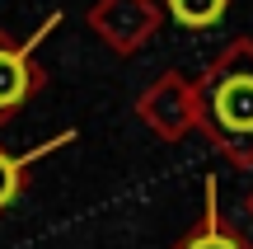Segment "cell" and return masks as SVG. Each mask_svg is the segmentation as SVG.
<instances>
[{"label":"cell","instance_id":"1","mask_svg":"<svg viewBox=\"0 0 253 249\" xmlns=\"http://www.w3.org/2000/svg\"><path fill=\"white\" fill-rule=\"evenodd\" d=\"M197 85V132L235 169H253V38L216 52Z\"/></svg>","mask_w":253,"mask_h":249},{"label":"cell","instance_id":"2","mask_svg":"<svg viewBox=\"0 0 253 249\" xmlns=\"http://www.w3.org/2000/svg\"><path fill=\"white\" fill-rule=\"evenodd\" d=\"M141 118L160 141H183L188 132H197V85L183 71H164L150 90L141 94Z\"/></svg>","mask_w":253,"mask_h":249},{"label":"cell","instance_id":"3","mask_svg":"<svg viewBox=\"0 0 253 249\" xmlns=\"http://www.w3.org/2000/svg\"><path fill=\"white\" fill-rule=\"evenodd\" d=\"M94 28H99L118 52H136V47L160 28V5H155V0H99Z\"/></svg>","mask_w":253,"mask_h":249},{"label":"cell","instance_id":"4","mask_svg":"<svg viewBox=\"0 0 253 249\" xmlns=\"http://www.w3.org/2000/svg\"><path fill=\"white\" fill-rule=\"evenodd\" d=\"M173 249H253V240L244 231L220 216V202H216V179H207V202H202V221L192 226Z\"/></svg>","mask_w":253,"mask_h":249},{"label":"cell","instance_id":"5","mask_svg":"<svg viewBox=\"0 0 253 249\" xmlns=\"http://www.w3.org/2000/svg\"><path fill=\"white\" fill-rule=\"evenodd\" d=\"M38 90V66L28 61V47L0 43V113H14Z\"/></svg>","mask_w":253,"mask_h":249},{"label":"cell","instance_id":"6","mask_svg":"<svg viewBox=\"0 0 253 249\" xmlns=\"http://www.w3.org/2000/svg\"><path fill=\"white\" fill-rule=\"evenodd\" d=\"M164 9H169V19L183 24V28H211V24L225 19L230 0H164Z\"/></svg>","mask_w":253,"mask_h":249},{"label":"cell","instance_id":"7","mask_svg":"<svg viewBox=\"0 0 253 249\" xmlns=\"http://www.w3.org/2000/svg\"><path fill=\"white\" fill-rule=\"evenodd\" d=\"M24 165H28V160H14V155H5V150H0V207L14 202L19 184H24Z\"/></svg>","mask_w":253,"mask_h":249},{"label":"cell","instance_id":"8","mask_svg":"<svg viewBox=\"0 0 253 249\" xmlns=\"http://www.w3.org/2000/svg\"><path fill=\"white\" fill-rule=\"evenodd\" d=\"M244 207H249V216H253V193H249V202H244Z\"/></svg>","mask_w":253,"mask_h":249}]
</instances>
